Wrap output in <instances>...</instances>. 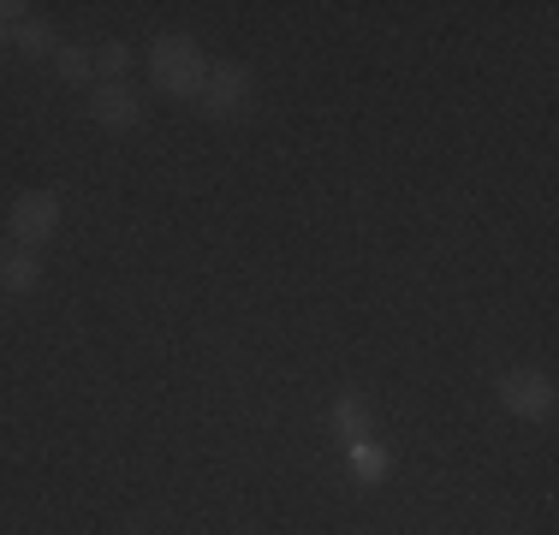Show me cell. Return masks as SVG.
Segmentation results:
<instances>
[{
	"instance_id": "1",
	"label": "cell",
	"mask_w": 559,
	"mask_h": 535,
	"mask_svg": "<svg viewBox=\"0 0 559 535\" xmlns=\"http://www.w3.org/2000/svg\"><path fill=\"white\" fill-rule=\"evenodd\" d=\"M150 78L167 90V96H203V78H209V60L191 36H162L150 48Z\"/></svg>"
},
{
	"instance_id": "2",
	"label": "cell",
	"mask_w": 559,
	"mask_h": 535,
	"mask_svg": "<svg viewBox=\"0 0 559 535\" xmlns=\"http://www.w3.org/2000/svg\"><path fill=\"white\" fill-rule=\"evenodd\" d=\"M55 226H60V197L55 191H24L7 214V233L19 238V245H48Z\"/></svg>"
},
{
	"instance_id": "3",
	"label": "cell",
	"mask_w": 559,
	"mask_h": 535,
	"mask_svg": "<svg viewBox=\"0 0 559 535\" xmlns=\"http://www.w3.org/2000/svg\"><path fill=\"white\" fill-rule=\"evenodd\" d=\"M203 114H215V119H238L250 107V72L245 66H209V78H203Z\"/></svg>"
},
{
	"instance_id": "4",
	"label": "cell",
	"mask_w": 559,
	"mask_h": 535,
	"mask_svg": "<svg viewBox=\"0 0 559 535\" xmlns=\"http://www.w3.org/2000/svg\"><path fill=\"white\" fill-rule=\"evenodd\" d=\"M500 405L512 411V417L536 423V417H548V411H554V381H548V374H536V369H512L500 381Z\"/></svg>"
},
{
	"instance_id": "5",
	"label": "cell",
	"mask_w": 559,
	"mask_h": 535,
	"mask_svg": "<svg viewBox=\"0 0 559 535\" xmlns=\"http://www.w3.org/2000/svg\"><path fill=\"white\" fill-rule=\"evenodd\" d=\"M90 114H96V126H108V131H138L143 126V102L131 96L126 84H102L96 102H90Z\"/></svg>"
},
{
	"instance_id": "6",
	"label": "cell",
	"mask_w": 559,
	"mask_h": 535,
	"mask_svg": "<svg viewBox=\"0 0 559 535\" xmlns=\"http://www.w3.org/2000/svg\"><path fill=\"white\" fill-rule=\"evenodd\" d=\"M36 280H43V268H36L31 250H12V257H0V286H7V292H31Z\"/></svg>"
},
{
	"instance_id": "7",
	"label": "cell",
	"mask_w": 559,
	"mask_h": 535,
	"mask_svg": "<svg viewBox=\"0 0 559 535\" xmlns=\"http://www.w3.org/2000/svg\"><path fill=\"white\" fill-rule=\"evenodd\" d=\"M352 471L364 476V482H381V476L393 471V459L376 447V440H357V447H352Z\"/></svg>"
},
{
	"instance_id": "8",
	"label": "cell",
	"mask_w": 559,
	"mask_h": 535,
	"mask_svg": "<svg viewBox=\"0 0 559 535\" xmlns=\"http://www.w3.org/2000/svg\"><path fill=\"white\" fill-rule=\"evenodd\" d=\"M334 428L357 447V440H369V411L357 405V399H340V405H334Z\"/></svg>"
},
{
	"instance_id": "9",
	"label": "cell",
	"mask_w": 559,
	"mask_h": 535,
	"mask_svg": "<svg viewBox=\"0 0 559 535\" xmlns=\"http://www.w3.org/2000/svg\"><path fill=\"white\" fill-rule=\"evenodd\" d=\"M12 43H19L24 54H48V48H55V31L36 24V19H24V24H12Z\"/></svg>"
},
{
	"instance_id": "10",
	"label": "cell",
	"mask_w": 559,
	"mask_h": 535,
	"mask_svg": "<svg viewBox=\"0 0 559 535\" xmlns=\"http://www.w3.org/2000/svg\"><path fill=\"white\" fill-rule=\"evenodd\" d=\"M55 66H60V78H66V84H84V78L96 72V60H90L84 48H55Z\"/></svg>"
},
{
	"instance_id": "11",
	"label": "cell",
	"mask_w": 559,
	"mask_h": 535,
	"mask_svg": "<svg viewBox=\"0 0 559 535\" xmlns=\"http://www.w3.org/2000/svg\"><path fill=\"white\" fill-rule=\"evenodd\" d=\"M90 60H96L102 72H114V78H119V72H126V66H131V48H126V43H102L96 54H90Z\"/></svg>"
},
{
	"instance_id": "12",
	"label": "cell",
	"mask_w": 559,
	"mask_h": 535,
	"mask_svg": "<svg viewBox=\"0 0 559 535\" xmlns=\"http://www.w3.org/2000/svg\"><path fill=\"white\" fill-rule=\"evenodd\" d=\"M0 43H7V24H0Z\"/></svg>"
}]
</instances>
